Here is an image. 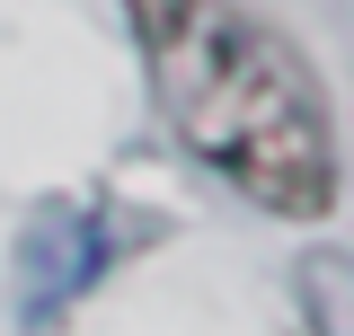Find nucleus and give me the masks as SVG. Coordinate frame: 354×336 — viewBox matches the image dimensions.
Masks as SVG:
<instances>
[{
  "label": "nucleus",
  "instance_id": "nucleus-1",
  "mask_svg": "<svg viewBox=\"0 0 354 336\" xmlns=\"http://www.w3.org/2000/svg\"><path fill=\"white\" fill-rule=\"evenodd\" d=\"M142 44H151V80H160L177 142L213 160L248 204L283 221H319L337 204L328 97L266 18L230 0H177L160 27H142Z\"/></svg>",
  "mask_w": 354,
  "mask_h": 336
},
{
  "label": "nucleus",
  "instance_id": "nucleus-2",
  "mask_svg": "<svg viewBox=\"0 0 354 336\" xmlns=\"http://www.w3.org/2000/svg\"><path fill=\"white\" fill-rule=\"evenodd\" d=\"M97 265H106V221L88 204L80 212L53 204L36 230H27V248H18V301H27V319H53L62 301H80Z\"/></svg>",
  "mask_w": 354,
  "mask_h": 336
},
{
  "label": "nucleus",
  "instance_id": "nucleus-3",
  "mask_svg": "<svg viewBox=\"0 0 354 336\" xmlns=\"http://www.w3.org/2000/svg\"><path fill=\"white\" fill-rule=\"evenodd\" d=\"M301 301H310V328L319 336H354V256L310 248L301 256Z\"/></svg>",
  "mask_w": 354,
  "mask_h": 336
},
{
  "label": "nucleus",
  "instance_id": "nucleus-4",
  "mask_svg": "<svg viewBox=\"0 0 354 336\" xmlns=\"http://www.w3.org/2000/svg\"><path fill=\"white\" fill-rule=\"evenodd\" d=\"M169 9H177V0H133V27H160Z\"/></svg>",
  "mask_w": 354,
  "mask_h": 336
}]
</instances>
